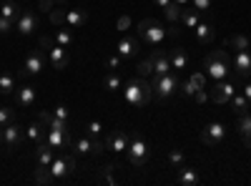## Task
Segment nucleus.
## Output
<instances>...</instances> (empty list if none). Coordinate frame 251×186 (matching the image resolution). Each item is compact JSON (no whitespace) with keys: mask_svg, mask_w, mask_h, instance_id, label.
<instances>
[{"mask_svg":"<svg viewBox=\"0 0 251 186\" xmlns=\"http://www.w3.org/2000/svg\"><path fill=\"white\" fill-rule=\"evenodd\" d=\"M48 63H50V68H55V71H66L68 68V63H71V58H68V51L63 48V46H53L50 51H48Z\"/></svg>","mask_w":251,"mask_h":186,"instance_id":"obj_12","label":"nucleus"},{"mask_svg":"<svg viewBox=\"0 0 251 186\" xmlns=\"http://www.w3.org/2000/svg\"><path fill=\"white\" fill-rule=\"evenodd\" d=\"M43 68H46V55L40 51H30L23 63V76H38Z\"/></svg>","mask_w":251,"mask_h":186,"instance_id":"obj_11","label":"nucleus"},{"mask_svg":"<svg viewBox=\"0 0 251 186\" xmlns=\"http://www.w3.org/2000/svg\"><path fill=\"white\" fill-rule=\"evenodd\" d=\"M55 5H58V0H38V8L43 10V13H50Z\"/></svg>","mask_w":251,"mask_h":186,"instance_id":"obj_46","label":"nucleus"},{"mask_svg":"<svg viewBox=\"0 0 251 186\" xmlns=\"http://www.w3.org/2000/svg\"><path fill=\"white\" fill-rule=\"evenodd\" d=\"M126 156H128V163L133 169H141L143 163L149 161L151 149H149V143H146V138L141 133H131L128 136V149H126Z\"/></svg>","mask_w":251,"mask_h":186,"instance_id":"obj_5","label":"nucleus"},{"mask_svg":"<svg viewBox=\"0 0 251 186\" xmlns=\"http://www.w3.org/2000/svg\"><path fill=\"white\" fill-rule=\"evenodd\" d=\"M169 58H171V68H174V71H183V68L188 66V55H186L183 48H171Z\"/></svg>","mask_w":251,"mask_h":186,"instance_id":"obj_24","label":"nucleus"},{"mask_svg":"<svg viewBox=\"0 0 251 186\" xmlns=\"http://www.w3.org/2000/svg\"><path fill=\"white\" fill-rule=\"evenodd\" d=\"M239 136L241 138H246V136H251V113H244V116H239Z\"/></svg>","mask_w":251,"mask_h":186,"instance_id":"obj_35","label":"nucleus"},{"mask_svg":"<svg viewBox=\"0 0 251 186\" xmlns=\"http://www.w3.org/2000/svg\"><path fill=\"white\" fill-rule=\"evenodd\" d=\"M53 159H55V149L48 146L46 141L38 143V146H35V163H38V166H50Z\"/></svg>","mask_w":251,"mask_h":186,"instance_id":"obj_19","label":"nucleus"},{"mask_svg":"<svg viewBox=\"0 0 251 186\" xmlns=\"http://www.w3.org/2000/svg\"><path fill=\"white\" fill-rule=\"evenodd\" d=\"M163 13H166V18H169L171 23H176V20L181 18V5H178V3H174V0H171V3L163 8Z\"/></svg>","mask_w":251,"mask_h":186,"instance_id":"obj_36","label":"nucleus"},{"mask_svg":"<svg viewBox=\"0 0 251 186\" xmlns=\"http://www.w3.org/2000/svg\"><path fill=\"white\" fill-rule=\"evenodd\" d=\"M136 73H138L141 78H151V76H153V55H149V58L138 60V66H136Z\"/></svg>","mask_w":251,"mask_h":186,"instance_id":"obj_34","label":"nucleus"},{"mask_svg":"<svg viewBox=\"0 0 251 186\" xmlns=\"http://www.w3.org/2000/svg\"><path fill=\"white\" fill-rule=\"evenodd\" d=\"M93 141H96V136L75 138V141H73V149H75L78 154H93Z\"/></svg>","mask_w":251,"mask_h":186,"instance_id":"obj_33","label":"nucleus"},{"mask_svg":"<svg viewBox=\"0 0 251 186\" xmlns=\"http://www.w3.org/2000/svg\"><path fill=\"white\" fill-rule=\"evenodd\" d=\"M86 133L88 136H100L103 133V123L100 121H88L86 123Z\"/></svg>","mask_w":251,"mask_h":186,"instance_id":"obj_41","label":"nucleus"},{"mask_svg":"<svg viewBox=\"0 0 251 186\" xmlns=\"http://www.w3.org/2000/svg\"><path fill=\"white\" fill-rule=\"evenodd\" d=\"M231 66V58H228V53L226 51H211L206 58H203V68H206V76L208 78H214V80H224L226 76H228V68Z\"/></svg>","mask_w":251,"mask_h":186,"instance_id":"obj_3","label":"nucleus"},{"mask_svg":"<svg viewBox=\"0 0 251 186\" xmlns=\"http://www.w3.org/2000/svg\"><path fill=\"white\" fill-rule=\"evenodd\" d=\"M138 38H131V35H123L118 40V46H116V53L123 58V60H128V58H136L138 55Z\"/></svg>","mask_w":251,"mask_h":186,"instance_id":"obj_14","label":"nucleus"},{"mask_svg":"<svg viewBox=\"0 0 251 186\" xmlns=\"http://www.w3.org/2000/svg\"><path fill=\"white\" fill-rule=\"evenodd\" d=\"M116 28H118L121 33H126V30L131 28V18H128V15H121V18H118V23H116Z\"/></svg>","mask_w":251,"mask_h":186,"instance_id":"obj_47","label":"nucleus"},{"mask_svg":"<svg viewBox=\"0 0 251 186\" xmlns=\"http://www.w3.org/2000/svg\"><path fill=\"white\" fill-rule=\"evenodd\" d=\"M13 98H15V103L20 108H30L33 103H35V88L33 86H18L15 88V93H13Z\"/></svg>","mask_w":251,"mask_h":186,"instance_id":"obj_16","label":"nucleus"},{"mask_svg":"<svg viewBox=\"0 0 251 186\" xmlns=\"http://www.w3.org/2000/svg\"><path fill=\"white\" fill-rule=\"evenodd\" d=\"M53 113H55L58 118H63V121H68V108H66V103H58V106L53 108Z\"/></svg>","mask_w":251,"mask_h":186,"instance_id":"obj_49","label":"nucleus"},{"mask_svg":"<svg viewBox=\"0 0 251 186\" xmlns=\"http://www.w3.org/2000/svg\"><path fill=\"white\" fill-rule=\"evenodd\" d=\"M13 28H15V20H10V18H3V15H0V35H8Z\"/></svg>","mask_w":251,"mask_h":186,"instance_id":"obj_43","label":"nucleus"},{"mask_svg":"<svg viewBox=\"0 0 251 186\" xmlns=\"http://www.w3.org/2000/svg\"><path fill=\"white\" fill-rule=\"evenodd\" d=\"M196 40H199V43H211V40H214V35H216V30H214V26L211 23H199L196 28Z\"/></svg>","mask_w":251,"mask_h":186,"instance_id":"obj_23","label":"nucleus"},{"mask_svg":"<svg viewBox=\"0 0 251 186\" xmlns=\"http://www.w3.org/2000/svg\"><path fill=\"white\" fill-rule=\"evenodd\" d=\"M241 93H244V96H246V101L251 103V83H246V86L241 88Z\"/></svg>","mask_w":251,"mask_h":186,"instance_id":"obj_52","label":"nucleus"},{"mask_svg":"<svg viewBox=\"0 0 251 186\" xmlns=\"http://www.w3.org/2000/svg\"><path fill=\"white\" fill-rule=\"evenodd\" d=\"M46 143H48V146H53L55 151H58V149H63V146H73V136H71V129H68V131H58V129H48Z\"/></svg>","mask_w":251,"mask_h":186,"instance_id":"obj_13","label":"nucleus"},{"mask_svg":"<svg viewBox=\"0 0 251 186\" xmlns=\"http://www.w3.org/2000/svg\"><path fill=\"white\" fill-rule=\"evenodd\" d=\"M171 71V58L163 48H156L153 51V76H163Z\"/></svg>","mask_w":251,"mask_h":186,"instance_id":"obj_18","label":"nucleus"},{"mask_svg":"<svg viewBox=\"0 0 251 186\" xmlns=\"http://www.w3.org/2000/svg\"><path fill=\"white\" fill-rule=\"evenodd\" d=\"M123 98L133 108H141V106H146V103H151V98H153L151 80L149 78H141V76L126 80V83H123Z\"/></svg>","mask_w":251,"mask_h":186,"instance_id":"obj_1","label":"nucleus"},{"mask_svg":"<svg viewBox=\"0 0 251 186\" xmlns=\"http://www.w3.org/2000/svg\"><path fill=\"white\" fill-rule=\"evenodd\" d=\"M23 13V8H20L15 0H5L3 5H0V15L3 18H10V20H18V15Z\"/></svg>","mask_w":251,"mask_h":186,"instance_id":"obj_29","label":"nucleus"},{"mask_svg":"<svg viewBox=\"0 0 251 186\" xmlns=\"http://www.w3.org/2000/svg\"><path fill=\"white\" fill-rule=\"evenodd\" d=\"M249 113H251V108H249Z\"/></svg>","mask_w":251,"mask_h":186,"instance_id":"obj_58","label":"nucleus"},{"mask_svg":"<svg viewBox=\"0 0 251 186\" xmlns=\"http://www.w3.org/2000/svg\"><path fill=\"white\" fill-rule=\"evenodd\" d=\"M136 33H138V40H143V43L151 46V48H158L166 40V35H169V30H166L163 23L156 18H143L136 26Z\"/></svg>","mask_w":251,"mask_h":186,"instance_id":"obj_2","label":"nucleus"},{"mask_svg":"<svg viewBox=\"0 0 251 186\" xmlns=\"http://www.w3.org/2000/svg\"><path fill=\"white\" fill-rule=\"evenodd\" d=\"M38 23H40V20H38V15L33 10H23L18 15V20H15V30L20 35H30V33H35Z\"/></svg>","mask_w":251,"mask_h":186,"instance_id":"obj_10","label":"nucleus"},{"mask_svg":"<svg viewBox=\"0 0 251 186\" xmlns=\"http://www.w3.org/2000/svg\"><path fill=\"white\" fill-rule=\"evenodd\" d=\"M113 171H116V166H113V163H108V166H103V171H100V181H106L108 186H113V184H116V179H113Z\"/></svg>","mask_w":251,"mask_h":186,"instance_id":"obj_40","label":"nucleus"},{"mask_svg":"<svg viewBox=\"0 0 251 186\" xmlns=\"http://www.w3.org/2000/svg\"><path fill=\"white\" fill-rule=\"evenodd\" d=\"M228 106H231V111H234L236 116H244V113H249L251 103L246 101V96H244V93H234V98L228 101Z\"/></svg>","mask_w":251,"mask_h":186,"instance_id":"obj_26","label":"nucleus"},{"mask_svg":"<svg viewBox=\"0 0 251 186\" xmlns=\"http://www.w3.org/2000/svg\"><path fill=\"white\" fill-rule=\"evenodd\" d=\"M48 18H50L53 26H66V10H60V8H53L48 13Z\"/></svg>","mask_w":251,"mask_h":186,"instance_id":"obj_37","label":"nucleus"},{"mask_svg":"<svg viewBox=\"0 0 251 186\" xmlns=\"http://www.w3.org/2000/svg\"><path fill=\"white\" fill-rule=\"evenodd\" d=\"M103 88H106V91H118V88H123V78L116 73V71H108L106 76H103Z\"/></svg>","mask_w":251,"mask_h":186,"instance_id":"obj_27","label":"nucleus"},{"mask_svg":"<svg viewBox=\"0 0 251 186\" xmlns=\"http://www.w3.org/2000/svg\"><path fill=\"white\" fill-rule=\"evenodd\" d=\"M48 169H50V174H53L58 181H63V179H68V176L75 171V159H73L71 154H66V156H55Z\"/></svg>","mask_w":251,"mask_h":186,"instance_id":"obj_6","label":"nucleus"},{"mask_svg":"<svg viewBox=\"0 0 251 186\" xmlns=\"http://www.w3.org/2000/svg\"><path fill=\"white\" fill-rule=\"evenodd\" d=\"M183 151H178V149H174V151H169V163L174 169H178V166H183Z\"/></svg>","mask_w":251,"mask_h":186,"instance_id":"obj_39","label":"nucleus"},{"mask_svg":"<svg viewBox=\"0 0 251 186\" xmlns=\"http://www.w3.org/2000/svg\"><path fill=\"white\" fill-rule=\"evenodd\" d=\"M178 83H181V78L169 71V73H163V76H151V86H153V96L158 101H169L178 93Z\"/></svg>","mask_w":251,"mask_h":186,"instance_id":"obj_4","label":"nucleus"},{"mask_svg":"<svg viewBox=\"0 0 251 186\" xmlns=\"http://www.w3.org/2000/svg\"><path fill=\"white\" fill-rule=\"evenodd\" d=\"M191 83H194L196 88H206V78H203V73H194V76H191Z\"/></svg>","mask_w":251,"mask_h":186,"instance_id":"obj_51","label":"nucleus"},{"mask_svg":"<svg viewBox=\"0 0 251 186\" xmlns=\"http://www.w3.org/2000/svg\"><path fill=\"white\" fill-rule=\"evenodd\" d=\"M58 3H66V0H58Z\"/></svg>","mask_w":251,"mask_h":186,"instance_id":"obj_57","label":"nucleus"},{"mask_svg":"<svg viewBox=\"0 0 251 186\" xmlns=\"http://www.w3.org/2000/svg\"><path fill=\"white\" fill-rule=\"evenodd\" d=\"M178 184L181 186H199L201 184V174L196 169H188L183 163V166H178Z\"/></svg>","mask_w":251,"mask_h":186,"instance_id":"obj_21","label":"nucleus"},{"mask_svg":"<svg viewBox=\"0 0 251 186\" xmlns=\"http://www.w3.org/2000/svg\"><path fill=\"white\" fill-rule=\"evenodd\" d=\"M181 23H183V28H188V30H194L196 26H199V10L196 8H181Z\"/></svg>","mask_w":251,"mask_h":186,"instance_id":"obj_25","label":"nucleus"},{"mask_svg":"<svg viewBox=\"0 0 251 186\" xmlns=\"http://www.w3.org/2000/svg\"><path fill=\"white\" fill-rule=\"evenodd\" d=\"M73 40H75L73 28H60V30H55V43H58V46L71 48V46H73Z\"/></svg>","mask_w":251,"mask_h":186,"instance_id":"obj_30","label":"nucleus"},{"mask_svg":"<svg viewBox=\"0 0 251 186\" xmlns=\"http://www.w3.org/2000/svg\"><path fill=\"white\" fill-rule=\"evenodd\" d=\"M121 63H123V58H121L118 53L106 58V68H108V71H118V68H121Z\"/></svg>","mask_w":251,"mask_h":186,"instance_id":"obj_44","label":"nucleus"},{"mask_svg":"<svg viewBox=\"0 0 251 186\" xmlns=\"http://www.w3.org/2000/svg\"><path fill=\"white\" fill-rule=\"evenodd\" d=\"M249 48H251V46H249Z\"/></svg>","mask_w":251,"mask_h":186,"instance_id":"obj_59","label":"nucleus"},{"mask_svg":"<svg viewBox=\"0 0 251 186\" xmlns=\"http://www.w3.org/2000/svg\"><path fill=\"white\" fill-rule=\"evenodd\" d=\"M33 179H35V184H40V186H53V184L58 181V179L50 174V169H48V166H38Z\"/></svg>","mask_w":251,"mask_h":186,"instance_id":"obj_28","label":"nucleus"},{"mask_svg":"<svg viewBox=\"0 0 251 186\" xmlns=\"http://www.w3.org/2000/svg\"><path fill=\"white\" fill-rule=\"evenodd\" d=\"M174 3H178V5H181V8H186V5H188V3H191V0H174Z\"/></svg>","mask_w":251,"mask_h":186,"instance_id":"obj_54","label":"nucleus"},{"mask_svg":"<svg viewBox=\"0 0 251 186\" xmlns=\"http://www.w3.org/2000/svg\"><path fill=\"white\" fill-rule=\"evenodd\" d=\"M106 149H111V151H116V154L126 151V149H128V133L121 131V129H113V131L106 136Z\"/></svg>","mask_w":251,"mask_h":186,"instance_id":"obj_15","label":"nucleus"},{"mask_svg":"<svg viewBox=\"0 0 251 186\" xmlns=\"http://www.w3.org/2000/svg\"><path fill=\"white\" fill-rule=\"evenodd\" d=\"M15 76L13 73H3V76H0V93H3V96H13L15 93Z\"/></svg>","mask_w":251,"mask_h":186,"instance_id":"obj_32","label":"nucleus"},{"mask_svg":"<svg viewBox=\"0 0 251 186\" xmlns=\"http://www.w3.org/2000/svg\"><path fill=\"white\" fill-rule=\"evenodd\" d=\"M86 20H88V13L80 10V8L66 13V26H68V28H80L83 23H86Z\"/></svg>","mask_w":251,"mask_h":186,"instance_id":"obj_22","label":"nucleus"},{"mask_svg":"<svg viewBox=\"0 0 251 186\" xmlns=\"http://www.w3.org/2000/svg\"><path fill=\"white\" fill-rule=\"evenodd\" d=\"M15 121V113H13V108H8V106H3L0 108V126H8V123H13Z\"/></svg>","mask_w":251,"mask_h":186,"instance_id":"obj_38","label":"nucleus"},{"mask_svg":"<svg viewBox=\"0 0 251 186\" xmlns=\"http://www.w3.org/2000/svg\"><path fill=\"white\" fill-rule=\"evenodd\" d=\"M234 71L241 76V78H246V76H251V53L249 51H236V55H234Z\"/></svg>","mask_w":251,"mask_h":186,"instance_id":"obj_17","label":"nucleus"},{"mask_svg":"<svg viewBox=\"0 0 251 186\" xmlns=\"http://www.w3.org/2000/svg\"><path fill=\"white\" fill-rule=\"evenodd\" d=\"M244 143H246V149H251V136H246V138H244Z\"/></svg>","mask_w":251,"mask_h":186,"instance_id":"obj_55","label":"nucleus"},{"mask_svg":"<svg viewBox=\"0 0 251 186\" xmlns=\"http://www.w3.org/2000/svg\"><path fill=\"white\" fill-rule=\"evenodd\" d=\"M0 146H3V126H0Z\"/></svg>","mask_w":251,"mask_h":186,"instance_id":"obj_56","label":"nucleus"},{"mask_svg":"<svg viewBox=\"0 0 251 186\" xmlns=\"http://www.w3.org/2000/svg\"><path fill=\"white\" fill-rule=\"evenodd\" d=\"M153 3H156V5H158V8H161V10H163V8H166V5H169V3H171V0H153Z\"/></svg>","mask_w":251,"mask_h":186,"instance_id":"obj_53","label":"nucleus"},{"mask_svg":"<svg viewBox=\"0 0 251 186\" xmlns=\"http://www.w3.org/2000/svg\"><path fill=\"white\" fill-rule=\"evenodd\" d=\"M226 46H228V48H236V51H249L251 38H246L244 33H236V35H231V38L226 40Z\"/></svg>","mask_w":251,"mask_h":186,"instance_id":"obj_31","label":"nucleus"},{"mask_svg":"<svg viewBox=\"0 0 251 186\" xmlns=\"http://www.w3.org/2000/svg\"><path fill=\"white\" fill-rule=\"evenodd\" d=\"M194 101H196V103H206V101H211V96L206 93V88H199V91L194 93Z\"/></svg>","mask_w":251,"mask_h":186,"instance_id":"obj_50","label":"nucleus"},{"mask_svg":"<svg viewBox=\"0 0 251 186\" xmlns=\"http://www.w3.org/2000/svg\"><path fill=\"white\" fill-rule=\"evenodd\" d=\"M199 138H201V143H206V146H219V143L226 138V126L219 123V121H214L199 133Z\"/></svg>","mask_w":251,"mask_h":186,"instance_id":"obj_7","label":"nucleus"},{"mask_svg":"<svg viewBox=\"0 0 251 186\" xmlns=\"http://www.w3.org/2000/svg\"><path fill=\"white\" fill-rule=\"evenodd\" d=\"M55 46V35H48V33H43V35H40V48H53Z\"/></svg>","mask_w":251,"mask_h":186,"instance_id":"obj_45","label":"nucleus"},{"mask_svg":"<svg viewBox=\"0 0 251 186\" xmlns=\"http://www.w3.org/2000/svg\"><path fill=\"white\" fill-rule=\"evenodd\" d=\"M23 141H25V133H23V129H20L15 121L8 123V126L3 129V146H5L8 151L20 149V143H23Z\"/></svg>","mask_w":251,"mask_h":186,"instance_id":"obj_8","label":"nucleus"},{"mask_svg":"<svg viewBox=\"0 0 251 186\" xmlns=\"http://www.w3.org/2000/svg\"><path fill=\"white\" fill-rule=\"evenodd\" d=\"M46 136H48V129H46L40 121L30 123V126H28V131H25V138L33 143V146H38V143H43V141H46Z\"/></svg>","mask_w":251,"mask_h":186,"instance_id":"obj_20","label":"nucleus"},{"mask_svg":"<svg viewBox=\"0 0 251 186\" xmlns=\"http://www.w3.org/2000/svg\"><path fill=\"white\" fill-rule=\"evenodd\" d=\"M234 93H236V86L231 83V80H216V86L211 88V93H208V96H211V101L214 103H228V101H231L234 98Z\"/></svg>","mask_w":251,"mask_h":186,"instance_id":"obj_9","label":"nucleus"},{"mask_svg":"<svg viewBox=\"0 0 251 186\" xmlns=\"http://www.w3.org/2000/svg\"><path fill=\"white\" fill-rule=\"evenodd\" d=\"M191 3H194V8H196L199 13H203V10H208V8H211V3H214V0H191Z\"/></svg>","mask_w":251,"mask_h":186,"instance_id":"obj_48","label":"nucleus"},{"mask_svg":"<svg viewBox=\"0 0 251 186\" xmlns=\"http://www.w3.org/2000/svg\"><path fill=\"white\" fill-rule=\"evenodd\" d=\"M199 88L191 83V80H186V83H183V80H181V83H178V93H183V96H191L194 98V93H196Z\"/></svg>","mask_w":251,"mask_h":186,"instance_id":"obj_42","label":"nucleus"}]
</instances>
